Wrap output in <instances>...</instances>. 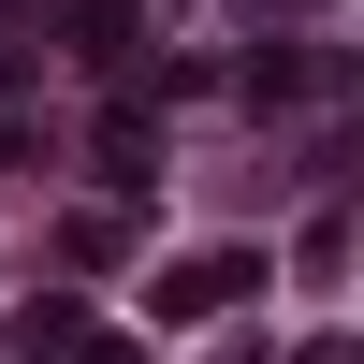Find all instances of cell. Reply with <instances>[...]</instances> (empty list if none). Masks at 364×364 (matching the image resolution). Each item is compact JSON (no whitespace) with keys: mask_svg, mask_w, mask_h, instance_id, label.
I'll return each instance as SVG.
<instances>
[{"mask_svg":"<svg viewBox=\"0 0 364 364\" xmlns=\"http://www.w3.org/2000/svg\"><path fill=\"white\" fill-rule=\"evenodd\" d=\"M73 58L117 73V58H132V0H73Z\"/></svg>","mask_w":364,"mask_h":364,"instance_id":"7a4b0ae2","label":"cell"},{"mask_svg":"<svg viewBox=\"0 0 364 364\" xmlns=\"http://www.w3.org/2000/svg\"><path fill=\"white\" fill-rule=\"evenodd\" d=\"M248 277H262L248 248H190V262H161V321H219Z\"/></svg>","mask_w":364,"mask_h":364,"instance_id":"6da1fadb","label":"cell"},{"mask_svg":"<svg viewBox=\"0 0 364 364\" xmlns=\"http://www.w3.org/2000/svg\"><path fill=\"white\" fill-rule=\"evenodd\" d=\"M146 175H161L146 161V117H102V190H146Z\"/></svg>","mask_w":364,"mask_h":364,"instance_id":"3957f363","label":"cell"}]
</instances>
